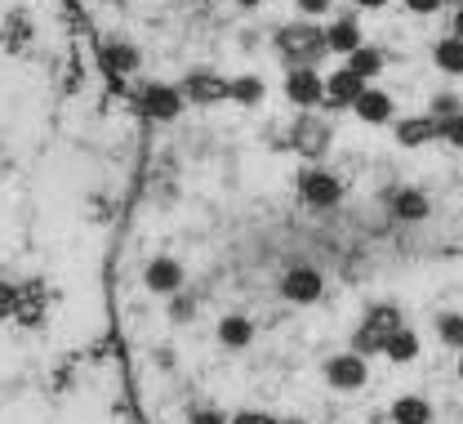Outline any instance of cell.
<instances>
[{
  "label": "cell",
  "mask_w": 463,
  "mask_h": 424,
  "mask_svg": "<svg viewBox=\"0 0 463 424\" xmlns=\"http://www.w3.org/2000/svg\"><path fill=\"white\" fill-rule=\"evenodd\" d=\"M263 94H268V85L259 76H236V81H228V99H236L241 108H259Z\"/></svg>",
  "instance_id": "obj_19"
},
{
  "label": "cell",
  "mask_w": 463,
  "mask_h": 424,
  "mask_svg": "<svg viewBox=\"0 0 463 424\" xmlns=\"http://www.w3.org/2000/svg\"><path fill=\"white\" fill-rule=\"evenodd\" d=\"M459 384H463V358H459Z\"/></svg>",
  "instance_id": "obj_33"
},
{
  "label": "cell",
  "mask_w": 463,
  "mask_h": 424,
  "mask_svg": "<svg viewBox=\"0 0 463 424\" xmlns=\"http://www.w3.org/2000/svg\"><path fill=\"white\" fill-rule=\"evenodd\" d=\"M326 384L330 389H344V393H356V389L370 384V366H365V358L356 349L335 353V358H326Z\"/></svg>",
  "instance_id": "obj_7"
},
{
  "label": "cell",
  "mask_w": 463,
  "mask_h": 424,
  "mask_svg": "<svg viewBox=\"0 0 463 424\" xmlns=\"http://www.w3.org/2000/svg\"><path fill=\"white\" fill-rule=\"evenodd\" d=\"M170 317L178 322V326H183V322H192V317H196V300H192V295H183V291L170 295Z\"/></svg>",
  "instance_id": "obj_25"
},
{
  "label": "cell",
  "mask_w": 463,
  "mask_h": 424,
  "mask_svg": "<svg viewBox=\"0 0 463 424\" xmlns=\"http://www.w3.org/2000/svg\"><path fill=\"white\" fill-rule=\"evenodd\" d=\"M326 41H330V54H352L356 45H365V36H361V27H356V14L347 9L335 18V27H326Z\"/></svg>",
  "instance_id": "obj_15"
},
{
  "label": "cell",
  "mask_w": 463,
  "mask_h": 424,
  "mask_svg": "<svg viewBox=\"0 0 463 424\" xmlns=\"http://www.w3.org/2000/svg\"><path fill=\"white\" fill-rule=\"evenodd\" d=\"M383 50H379V45H356V50H352V54H347V67H352V72H356V76H365V81H370V76H379V72H383Z\"/></svg>",
  "instance_id": "obj_20"
},
{
  "label": "cell",
  "mask_w": 463,
  "mask_h": 424,
  "mask_svg": "<svg viewBox=\"0 0 463 424\" xmlns=\"http://www.w3.org/2000/svg\"><path fill=\"white\" fill-rule=\"evenodd\" d=\"M383 201H388L392 219H402V224H419V219H428V215H432V201H428L419 188H388V192H383Z\"/></svg>",
  "instance_id": "obj_11"
},
{
  "label": "cell",
  "mask_w": 463,
  "mask_h": 424,
  "mask_svg": "<svg viewBox=\"0 0 463 424\" xmlns=\"http://www.w3.org/2000/svg\"><path fill=\"white\" fill-rule=\"evenodd\" d=\"M103 63H108V72H116V76H134V72L143 67V54H138L129 41H112V45L103 50Z\"/></svg>",
  "instance_id": "obj_17"
},
{
  "label": "cell",
  "mask_w": 463,
  "mask_h": 424,
  "mask_svg": "<svg viewBox=\"0 0 463 424\" xmlns=\"http://www.w3.org/2000/svg\"><path fill=\"white\" fill-rule=\"evenodd\" d=\"M232 424H294V420H272V416H259V411H241Z\"/></svg>",
  "instance_id": "obj_30"
},
{
  "label": "cell",
  "mask_w": 463,
  "mask_h": 424,
  "mask_svg": "<svg viewBox=\"0 0 463 424\" xmlns=\"http://www.w3.org/2000/svg\"><path fill=\"white\" fill-rule=\"evenodd\" d=\"M352 5H356V9H383L388 0H352Z\"/></svg>",
  "instance_id": "obj_31"
},
{
  "label": "cell",
  "mask_w": 463,
  "mask_h": 424,
  "mask_svg": "<svg viewBox=\"0 0 463 424\" xmlns=\"http://www.w3.org/2000/svg\"><path fill=\"white\" fill-rule=\"evenodd\" d=\"M219 340H223L228 349H245V344L254 340L250 317H236V313H232V317H223V322H219Z\"/></svg>",
  "instance_id": "obj_22"
},
{
  "label": "cell",
  "mask_w": 463,
  "mask_h": 424,
  "mask_svg": "<svg viewBox=\"0 0 463 424\" xmlns=\"http://www.w3.org/2000/svg\"><path fill=\"white\" fill-rule=\"evenodd\" d=\"M441 5H446V0H405V9H410V14H419V18H428V14H437Z\"/></svg>",
  "instance_id": "obj_29"
},
{
  "label": "cell",
  "mask_w": 463,
  "mask_h": 424,
  "mask_svg": "<svg viewBox=\"0 0 463 424\" xmlns=\"http://www.w3.org/2000/svg\"><path fill=\"white\" fill-rule=\"evenodd\" d=\"M432 63L446 72V76H463V36H441L437 45H432Z\"/></svg>",
  "instance_id": "obj_18"
},
{
  "label": "cell",
  "mask_w": 463,
  "mask_h": 424,
  "mask_svg": "<svg viewBox=\"0 0 463 424\" xmlns=\"http://www.w3.org/2000/svg\"><path fill=\"white\" fill-rule=\"evenodd\" d=\"M298 5V14L303 18H321V14H330L335 9V0H294Z\"/></svg>",
  "instance_id": "obj_28"
},
{
  "label": "cell",
  "mask_w": 463,
  "mask_h": 424,
  "mask_svg": "<svg viewBox=\"0 0 463 424\" xmlns=\"http://www.w3.org/2000/svg\"><path fill=\"white\" fill-rule=\"evenodd\" d=\"M352 112H356V117H361L365 125H392L397 103H392V94H388V90H374V85H365V94L352 103Z\"/></svg>",
  "instance_id": "obj_13"
},
{
  "label": "cell",
  "mask_w": 463,
  "mask_h": 424,
  "mask_svg": "<svg viewBox=\"0 0 463 424\" xmlns=\"http://www.w3.org/2000/svg\"><path fill=\"white\" fill-rule=\"evenodd\" d=\"M392 134H397V148H423V143L441 139V121H432L428 112H419V117H405V121L392 125Z\"/></svg>",
  "instance_id": "obj_14"
},
{
  "label": "cell",
  "mask_w": 463,
  "mask_h": 424,
  "mask_svg": "<svg viewBox=\"0 0 463 424\" xmlns=\"http://www.w3.org/2000/svg\"><path fill=\"white\" fill-rule=\"evenodd\" d=\"M330 143H335V130L326 117H317V108H307V112H298L294 125H289V143L298 157H307V161H317V157H326L330 152Z\"/></svg>",
  "instance_id": "obj_3"
},
{
  "label": "cell",
  "mask_w": 463,
  "mask_h": 424,
  "mask_svg": "<svg viewBox=\"0 0 463 424\" xmlns=\"http://www.w3.org/2000/svg\"><path fill=\"white\" fill-rule=\"evenodd\" d=\"M272 50L286 67H317L330 54V41H326V27H317L312 18H294L286 27H277Z\"/></svg>",
  "instance_id": "obj_1"
},
{
  "label": "cell",
  "mask_w": 463,
  "mask_h": 424,
  "mask_svg": "<svg viewBox=\"0 0 463 424\" xmlns=\"http://www.w3.org/2000/svg\"><path fill=\"white\" fill-rule=\"evenodd\" d=\"M298 201L312 206V210H335L344 201V179L321 170V166H312V170L298 175Z\"/></svg>",
  "instance_id": "obj_4"
},
{
  "label": "cell",
  "mask_w": 463,
  "mask_h": 424,
  "mask_svg": "<svg viewBox=\"0 0 463 424\" xmlns=\"http://www.w3.org/2000/svg\"><path fill=\"white\" fill-rule=\"evenodd\" d=\"M441 139H446L450 148H459V152H463V112H459V117H450V121L441 125Z\"/></svg>",
  "instance_id": "obj_27"
},
{
  "label": "cell",
  "mask_w": 463,
  "mask_h": 424,
  "mask_svg": "<svg viewBox=\"0 0 463 424\" xmlns=\"http://www.w3.org/2000/svg\"><path fill=\"white\" fill-rule=\"evenodd\" d=\"M463 112V99L459 94H450V90H441V94H432V103H428V117H432V121H450V117H459Z\"/></svg>",
  "instance_id": "obj_24"
},
{
  "label": "cell",
  "mask_w": 463,
  "mask_h": 424,
  "mask_svg": "<svg viewBox=\"0 0 463 424\" xmlns=\"http://www.w3.org/2000/svg\"><path fill=\"white\" fill-rule=\"evenodd\" d=\"M286 99L298 112L321 108L326 103V76L317 67H286Z\"/></svg>",
  "instance_id": "obj_6"
},
{
  "label": "cell",
  "mask_w": 463,
  "mask_h": 424,
  "mask_svg": "<svg viewBox=\"0 0 463 424\" xmlns=\"http://www.w3.org/2000/svg\"><path fill=\"white\" fill-rule=\"evenodd\" d=\"M383 353H388L392 362H414V358H419V335H414L410 326L392 331V335H388V344H383Z\"/></svg>",
  "instance_id": "obj_21"
},
{
  "label": "cell",
  "mask_w": 463,
  "mask_h": 424,
  "mask_svg": "<svg viewBox=\"0 0 463 424\" xmlns=\"http://www.w3.org/2000/svg\"><path fill=\"white\" fill-rule=\"evenodd\" d=\"M402 308L397 304H370L365 308V317H361V326H356V335H352V349L361 353V358H370V353H383V344H388V335L392 331H402Z\"/></svg>",
  "instance_id": "obj_2"
},
{
  "label": "cell",
  "mask_w": 463,
  "mask_h": 424,
  "mask_svg": "<svg viewBox=\"0 0 463 424\" xmlns=\"http://www.w3.org/2000/svg\"><path fill=\"white\" fill-rule=\"evenodd\" d=\"M187 424H228V416L214 411V407H192V411H187Z\"/></svg>",
  "instance_id": "obj_26"
},
{
  "label": "cell",
  "mask_w": 463,
  "mask_h": 424,
  "mask_svg": "<svg viewBox=\"0 0 463 424\" xmlns=\"http://www.w3.org/2000/svg\"><path fill=\"white\" fill-rule=\"evenodd\" d=\"M281 300L286 304H317L321 295H326V277H321V268H307V264H294V268H286L281 273Z\"/></svg>",
  "instance_id": "obj_5"
},
{
  "label": "cell",
  "mask_w": 463,
  "mask_h": 424,
  "mask_svg": "<svg viewBox=\"0 0 463 424\" xmlns=\"http://www.w3.org/2000/svg\"><path fill=\"white\" fill-rule=\"evenodd\" d=\"M365 85H370V81H365V76H356V72L344 63L339 72H330V76H326V103H321V108H326V112H344V108H352V103L365 94Z\"/></svg>",
  "instance_id": "obj_9"
},
{
  "label": "cell",
  "mask_w": 463,
  "mask_h": 424,
  "mask_svg": "<svg viewBox=\"0 0 463 424\" xmlns=\"http://www.w3.org/2000/svg\"><path fill=\"white\" fill-rule=\"evenodd\" d=\"M183 90L178 85H161V81H152V85H143V94H138V108L152 117V121H178L183 117Z\"/></svg>",
  "instance_id": "obj_8"
},
{
  "label": "cell",
  "mask_w": 463,
  "mask_h": 424,
  "mask_svg": "<svg viewBox=\"0 0 463 424\" xmlns=\"http://www.w3.org/2000/svg\"><path fill=\"white\" fill-rule=\"evenodd\" d=\"M437 340L446 349H459L463 353V313H441L437 317Z\"/></svg>",
  "instance_id": "obj_23"
},
{
  "label": "cell",
  "mask_w": 463,
  "mask_h": 424,
  "mask_svg": "<svg viewBox=\"0 0 463 424\" xmlns=\"http://www.w3.org/2000/svg\"><path fill=\"white\" fill-rule=\"evenodd\" d=\"M183 264L174 259V255H156L147 268H143V286L152 291V295H161V300H170V295H178L183 291Z\"/></svg>",
  "instance_id": "obj_10"
},
{
  "label": "cell",
  "mask_w": 463,
  "mask_h": 424,
  "mask_svg": "<svg viewBox=\"0 0 463 424\" xmlns=\"http://www.w3.org/2000/svg\"><path fill=\"white\" fill-rule=\"evenodd\" d=\"M178 90H183L187 103H223L228 99V81L214 76V72H187Z\"/></svg>",
  "instance_id": "obj_12"
},
{
  "label": "cell",
  "mask_w": 463,
  "mask_h": 424,
  "mask_svg": "<svg viewBox=\"0 0 463 424\" xmlns=\"http://www.w3.org/2000/svg\"><path fill=\"white\" fill-rule=\"evenodd\" d=\"M450 32H455V36H463V9H455V18H450Z\"/></svg>",
  "instance_id": "obj_32"
},
{
  "label": "cell",
  "mask_w": 463,
  "mask_h": 424,
  "mask_svg": "<svg viewBox=\"0 0 463 424\" xmlns=\"http://www.w3.org/2000/svg\"><path fill=\"white\" fill-rule=\"evenodd\" d=\"M392 424H432V402L419 393H405L392 402Z\"/></svg>",
  "instance_id": "obj_16"
}]
</instances>
